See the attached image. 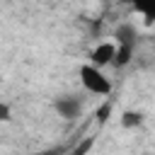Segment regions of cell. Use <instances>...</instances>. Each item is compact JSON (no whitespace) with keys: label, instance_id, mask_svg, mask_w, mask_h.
I'll return each instance as SVG.
<instances>
[{"label":"cell","instance_id":"cell-1","mask_svg":"<svg viewBox=\"0 0 155 155\" xmlns=\"http://www.w3.org/2000/svg\"><path fill=\"white\" fill-rule=\"evenodd\" d=\"M78 75H80V85H82L90 94L107 97V94L111 92V80L102 73V68H97V65H92V63H82L80 70H78Z\"/></svg>","mask_w":155,"mask_h":155},{"label":"cell","instance_id":"cell-2","mask_svg":"<svg viewBox=\"0 0 155 155\" xmlns=\"http://www.w3.org/2000/svg\"><path fill=\"white\" fill-rule=\"evenodd\" d=\"M114 56H116V41H99L90 53H87V63H92V65H97V68H107V65H111V61H114Z\"/></svg>","mask_w":155,"mask_h":155},{"label":"cell","instance_id":"cell-3","mask_svg":"<svg viewBox=\"0 0 155 155\" xmlns=\"http://www.w3.org/2000/svg\"><path fill=\"white\" fill-rule=\"evenodd\" d=\"M56 111H58L61 119L70 121V119H78V116H80L82 104H80L78 97H70V94H68V97H58V99H56Z\"/></svg>","mask_w":155,"mask_h":155},{"label":"cell","instance_id":"cell-4","mask_svg":"<svg viewBox=\"0 0 155 155\" xmlns=\"http://www.w3.org/2000/svg\"><path fill=\"white\" fill-rule=\"evenodd\" d=\"M133 53H136V44L133 41H126V44H116V56H114V61H111V65L114 68H126L131 61H133Z\"/></svg>","mask_w":155,"mask_h":155},{"label":"cell","instance_id":"cell-5","mask_svg":"<svg viewBox=\"0 0 155 155\" xmlns=\"http://www.w3.org/2000/svg\"><path fill=\"white\" fill-rule=\"evenodd\" d=\"M119 121H121L124 128L131 131V128H138V126L143 124V114H140V111H133V109H126V111H121Z\"/></svg>","mask_w":155,"mask_h":155},{"label":"cell","instance_id":"cell-6","mask_svg":"<svg viewBox=\"0 0 155 155\" xmlns=\"http://www.w3.org/2000/svg\"><path fill=\"white\" fill-rule=\"evenodd\" d=\"M94 143H97V136H85V138H80L68 150V155H90V150L94 148Z\"/></svg>","mask_w":155,"mask_h":155},{"label":"cell","instance_id":"cell-7","mask_svg":"<svg viewBox=\"0 0 155 155\" xmlns=\"http://www.w3.org/2000/svg\"><path fill=\"white\" fill-rule=\"evenodd\" d=\"M136 12H140L148 22H155V0H131Z\"/></svg>","mask_w":155,"mask_h":155},{"label":"cell","instance_id":"cell-8","mask_svg":"<svg viewBox=\"0 0 155 155\" xmlns=\"http://www.w3.org/2000/svg\"><path fill=\"white\" fill-rule=\"evenodd\" d=\"M114 41H116V44H126V41H133V44H136V29H133L131 24H121V27H116Z\"/></svg>","mask_w":155,"mask_h":155},{"label":"cell","instance_id":"cell-9","mask_svg":"<svg viewBox=\"0 0 155 155\" xmlns=\"http://www.w3.org/2000/svg\"><path fill=\"white\" fill-rule=\"evenodd\" d=\"M109 114H111V104L107 102V104H102V107L97 109V121H99V124H107Z\"/></svg>","mask_w":155,"mask_h":155},{"label":"cell","instance_id":"cell-10","mask_svg":"<svg viewBox=\"0 0 155 155\" xmlns=\"http://www.w3.org/2000/svg\"><path fill=\"white\" fill-rule=\"evenodd\" d=\"M12 119V109H10V104L7 102H0V124H7Z\"/></svg>","mask_w":155,"mask_h":155},{"label":"cell","instance_id":"cell-11","mask_svg":"<svg viewBox=\"0 0 155 155\" xmlns=\"http://www.w3.org/2000/svg\"><path fill=\"white\" fill-rule=\"evenodd\" d=\"M27 155H56V150H44V153H27Z\"/></svg>","mask_w":155,"mask_h":155}]
</instances>
